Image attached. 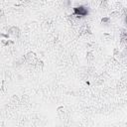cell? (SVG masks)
I'll use <instances>...</instances> for the list:
<instances>
[{"label":"cell","mask_w":127,"mask_h":127,"mask_svg":"<svg viewBox=\"0 0 127 127\" xmlns=\"http://www.w3.org/2000/svg\"><path fill=\"white\" fill-rule=\"evenodd\" d=\"M74 13H75L76 15L84 16V15H86V14H87V10H86L84 7H82V6H79V7L74 8Z\"/></svg>","instance_id":"6da1fadb"}]
</instances>
